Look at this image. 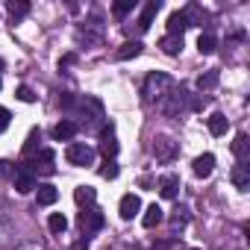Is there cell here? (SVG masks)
Returning <instances> with one entry per match:
<instances>
[{"label":"cell","instance_id":"5bb4252c","mask_svg":"<svg viewBox=\"0 0 250 250\" xmlns=\"http://www.w3.org/2000/svg\"><path fill=\"white\" fill-rule=\"evenodd\" d=\"M227 130H229V118L224 112H212V118H209V133L212 136H227Z\"/></svg>","mask_w":250,"mask_h":250},{"label":"cell","instance_id":"603a6c76","mask_svg":"<svg viewBox=\"0 0 250 250\" xmlns=\"http://www.w3.org/2000/svg\"><path fill=\"white\" fill-rule=\"evenodd\" d=\"M215 47H218L215 36H212V33H200V39H197V50L209 56V53H215Z\"/></svg>","mask_w":250,"mask_h":250},{"label":"cell","instance_id":"4316f807","mask_svg":"<svg viewBox=\"0 0 250 250\" xmlns=\"http://www.w3.org/2000/svg\"><path fill=\"white\" fill-rule=\"evenodd\" d=\"M6 9H9V15L18 21V18H24V15L30 12V3H24V0H21V3H6Z\"/></svg>","mask_w":250,"mask_h":250},{"label":"cell","instance_id":"ba28073f","mask_svg":"<svg viewBox=\"0 0 250 250\" xmlns=\"http://www.w3.org/2000/svg\"><path fill=\"white\" fill-rule=\"evenodd\" d=\"M100 150H103V156H106V159H115V156H118V139H115L112 124L100 130Z\"/></svg>","mask_w":250,"mask_h":250},{"label":"cell","instance_id":"f35d334b","mask_svg":"<svg viewBox=\"0 0 250 250\" xmlns=\"http://www.w3.org/2000/svg\"><path fill=\"white\" fill-rule=\"evenodd\" d=\"M0 85H3V83H0Z\"/></svg>","mask_w":250,"mask_h":250},{"label":"cell","instance_id":"7a4b0ae2","mask_svg":"<svg viewBox=\"0 0 250 250\" xmlns=\"http://www.w3.org/2000/svg\"><path fill=\"white\" fill-rule=\"evenodd\" d=\"M53 162H56L53 150H47V147H44V150H39V153L33 156V162H21V168H27L33 177H36V174H44V177H50V174L56 171V165H53Z\"/></svg>","mask_w":250,"mask_h":250},{"label":"cell","instance_id":"277c9868","mask_svg":"<svg viewBox=\"0 0 250 250\" xmlns=\"http://www.w3.org/2000/svg\"><path fill=\"white\" fill-rule=\"evenodd\" d=\"M150 150H153L156 162H174V156H177V142H171L168 136H156Z\"/></svg>","mask_w":250,"mask_h":250},{"label":"cell","instance_id":"8992f818","mask_svg":"<svg viewBox=\"0 0 250 250\" xmlns=\"http://www.w3.org/2000/svg\"><path fill=\"white\" fill-rule=\"evenodd\" d=\"M159 9H162V0H147L145 9H142V15H139V21H136V30H139V33H147Z\"/></svg>","mask_w":250,"mask_h":250},{"label":"cell","instance_id":"9c48e42d","mask_svg":"<svg viewBox=\"0 0 250 250\" xmlns=\"http://www.w3.org/2000/svg\"><path fill=\"white\" fill-rule=\"evenodd\" d=\"M12 180H15V188H18L21 194H30V191L36 188V177H33L27 168H21V165L15 168V177H12Z\"/></svg>","mask_w":250,"mask_h":250},{"label":"cell","instance_id":"3957f363","mask_svg":"<svg viewBox=\"0 0 250 250\" xmlns=\"http://www.w3.org/2000/svg\"><path fill=\"white\" fill-rule=\"evenodd\" d=\"M65 159H68L71 165H77V168L94 165V147H88V145H83V142H74V145H68Z\"/></svg>","mask_w":250,"mask_h":250},{"label":"cell","instance_id":"f1b7e54d","mask_svg":"<svg viewBox=\"0 0 250 250\" xmlns=\"http://www.w3.org/2000/svg\"><path fill=\"white\" fill-rule=\"evenodd\" d=\"M39 142H42V130H33V133H30V139H27V145H24V153H27V156H30V153H36Z\"/></svg>","mask_w":250,"mask_h":250},{"label":"cell","instance_id":"2e32d148","mask_svg":"<svg viewBox=\"0 0 250 250\" xmlns=\"http://www.w3.org/2000/svg\"><path fill=\"white\" fill-rule=\"evenodd\" d=\"M39 188V206H53L56 200H59V191H56V186H50V183H42V186H36Z\"/></svg>","mask_w":250,"mask_h":250},{"label":"cell","instance_id":"e575fe53","mask_svg":"<svg viewBox=\"0 0 250 250\" xmlns=\"http://www.w3.org/2000/svg\"><path fill=\"white\" fill-rule=\"evenodd\" d=\"M139 186H142V188H147V186H153V180H150V177H142V180H139Z\"/></svg>","mask_w":250,"mask_h":250},{"label":"cell","instance_id":"e0dca14e","mask_svg":"<svg viewBox=\"0 0 250 250\" xmlns=\"http://www.w3.org/2000/svg\"><path fill=\"white\" fill-rule=\"evenodd\" d=\"M142 47H145V44H142L139 39H133V42H124V44L118 47V53H115V56H118V59H136V56L142 53Z\"/></svg>","mask_w":250,"mask_h":250},{"label":"cell","instance_id":"8fae6325","mask_svg":"<svg viewBox=\"0 0 250 250\" xmlns=\"http://www.w3.org/2000/svg\"><path fill=\"white\" fill-rule=\"evenodd\" d=\"M165 221V209L159 206V203H150L147 209H145V215H142V224L147 227V229H153V227H159Z\"/></svg>","mask_w":250,"mask_h":250},{"label":"cell","instance_id":"ac0fdd59","mask_svg":"<svg viewBox=\"0 0 250 250\" xmlns=\"http://www.w3.org/2000/svg\"><path fill=\"white\" fill-rule=\"evenodd\" d=\"M186 27H188V21H186L183 12H171L168 15V36H183Z\"/></svg>","mask_w":250,"mask_h":250},{"label":"cell","instance_id":"1f68e13d","mask_svg":"<svg viewBox=\"0 0 250 250\" xmlns=\"http://www.w3.org/2000/svg\"><path fill=\"white\" fill-rule=\"evenodd\" d=\"M6 235H9V218H6L3 212H0V244L6 241Z\"/></svg>","mask_w":250,"mask_h":250},{"label":"cell","instance_id":"cb8c5ba5","mask_svg":"<svg viewBox=\"0 0 250 250\" xmlns=\"http://www.w3.org/2000/svg\"><path fill=\"white\" fill-rule=\"evenodd\" d=\"M215 85H218V71H206V74L197 77V88H200V91H209V88H215Z\"/></svg>","mask_w":250,"mask_h":250},{"label":"cell","instance_id":"ffe728a7","mask_svg":"<svg viewBox=\"0 0 250 250\" xmlns=\"http://www.w3.org/2000/svg\"><path fill=\"white\" fill-rule=\"evenodd\" d=\"M159 47H162V53L177 56V53L183 50V36H165V39L159 42Z\"/></svg>","mask_w":250,"mask_h":250},{"label":"cell","instance_id":"d6a6232c","mask_svg":"<svg viewBox=\"0 0 250 250\" xmlns=\"http://www.w3.org/2000/svg\"><path fill=\"white\" fill-rule=\"evenodd\" d=\"M9 174L15 177V168H12V165H9L6 159H0V177H9Z\"/></svg>","mask_w":250,"mask_h":250},{"label":"cell","instance_id":"4fadbf2b","mask_svg":"<svg viewBox=\"0 0 250 250\" xmlns=\"http://www.w3.org/2000/svg\"><path fill=\"white\" fill-rule=\"evenodd\" d=\"M232 186L241 188V191L250 188V165H247V162H238V165L232 168Z\"/></svg>","mask_w":250,"mask_h":250},{"label":"cell","instance_id":"4dcf8cb0","mask_svg":"<svg viewBox=\"0 0 250 250\" xmlns=\"http://www.w3.org/2000/svg\"><path fill=\"white\" fill-rule=\"evenodd\" d=\"M9 121H12V112L0 106V133H6V130H9Z\"/></svg>","mask_w":250,"mask_h":250},{"label":"cell","instance_id":"6da1fadb","mask_svg":"<svg viewBox=\"0 0 250 250\" xmlns=\"http://www.w3.org/2000/svg\"><path fill=\"white\" fill-rule=\"evenodd\" d=\"M171 91H174V77H168L162 71H153L145 80V100L147 103H162Z\"/></svg>","mask_w":250,"mask_h":250},{"label":"cell","instance_id":"d4e9b609","mask_svg":"<svg viewBox=\"0 0 250 250\" xmlns=\"http://www.w3.org/2000/svg\"><path fill=\"white\" fill-rule=\"evenodd\" d=\"M74 200H77L80 206H83V203H94V200H97V191L88 188V186H80V188L74 191Z\"/></svg>","mask_w":250,"mask_h":250},{"label":"cell","instance_id":"83f0119b","mask_svg":"<svg viewBox=\"0 0 250 250\" xmlns=\"http://www.w3.org/2000/svg\"><path fill=\"white\" fill-rule=\"evenodd\" d=\"M15 97H18L21 103H36V91H33L30 85H18V91H15Z\"/></svg>","mask_w":250,"mask_h":250},{"label":"cell","instance_id":"484cf974","mask_svg":"<svg viewBox=\"0 0 250 250\" xmlns=\"http://www.w3.org/2000/svg\"><path fill=\"white\" fill-rule=\"evenodd\" d=\"M133 9H136V0H118V3H112V15H115V18L130 15Z\"/></svg>","mask_w":250,"mask_h":250},{"label":"cell","instance_id":"52a82bcc","mask_svg":"<svg viewBox=\"0 0 250 250\" xmlns=\"http://www.w3.org/2000/svg\"><path fill=\"white\" fill-rule=\"evenodd\" d=\"M118 212H121L124 221H133V218L142 212V200H139V194H124L121 203H118Z\"/></svg>","mask_w":250,"mask_h":250},{"label":"cell","instance_id":"8d00e7d4","mask_svg":"<svg viewBox=\"0 0 250 250\" xmlns=\"http://www.w3.org/2000/svg\"><path fill=\"white\" fill-rule=\"evenodd\" d=\"M130 250H145V247H142V244H133V247H130Z\"/></svg>","mask_w":250,"mask_h":250},{"label":"cell","instance_id":"74e56055","mask_svg":"<svg viewBox=\"0 0 250 250\" xmlns=\"http://www.w3.org/2000/svg\"><path fill=\"white\" fill-rule=\"evenodd\" d=\"M0 71H3V59H0Z\"/></svg>","mask_w":250,"mask_h":250},{"label":"cell","instance_id":"7c38bea8","mask_svg":"<svg viewBox=\"0 0 250 250\" xmlns=\"http://www.w3.org/2000/svg\"><path fill=\"white\" fill-rule=\"evenodd\" d=\"M77 130H80L77 121H68V118H65V121H59L56 127H53V139H56V142H68V139L77 136Z\"/></svg>","mask_w":250,"mask_h":250},{"label":"cell","instance_id":"d6986e66","mask_svg":"<svg viewBox=\"0 0 250 250\" xmlns=\"http://www.w3.org/2000/svg\"><path fill=\"white\" fill-rule=\"evenodd\" d=\"M212 168H215V156H212V153H203V156L194 159V174H197V177H209Z\"/></svg>","mask_w":250,"mask_h":250},{"label":"cell","instance_id":"d590c367","mask_svg":"<svg viewBox=\"0 0 250 250\" xmlns=\"http://www.w3.org/2000/svg\"><path fill=\"white\" fill-rule=\"evenodd\" d=\"M18 250H44V247H39V244H24V247H18Z\"/></svg>","mask_w":250,"mask_h":250},{"label":"cell","instance_id":"f546056e","mask_svg":"<svg viewBox=\"0 0 250 250\" xmlns=\"http://www.w3.org/2000/svg\"><path fill=\"white\" fill-rule=\"evenodd\" d=\"M100 177H103V180H115V177H118V165H115V159H106V162H103Z\"/></svg>","mask_w":250,"mask_h":250},{"label":"cell","instance_id":"44dd1931","mask_svg":"<svg viewBox=\"0 0 250 250\" xmlns=\"http://www.w3.org/2000/svg\"><path fill=\"white\" fill-rule=\"evenodd\" d=\"M186 224H188V209H186V206H177V209H174V215H171V232L183 229Z\"/></svg>","mask_w":250,"mask_h":250},{"label":"cell","instance_id":"9a60e30c","mask_svg":"<svg viewBox=\"0 0 250 250\" xmlns=\"http://www.w3.org/2000/svg\"><path fill=\"white\" fill-rule=\"evenodd\" d=\"M232 153H235L238 162H247V156H250V139H247V133H238V136H235V142H232Z\"/></svg>","mask_w":250,"mask_h":250},{"label":"cell","instance_id":"30bf717a","mask_svg":"<svg viewBox=\"0 0 250 250\" xmlns=\"http://www.w3.org/2000/svg\"><path fill=\"white\" fill-rule=\"evenodd\" d=\"M159 194H162L165 200H174V197L180 194V177H177V174H165V177L159 180Z\"/></svg>","mask_w":250,"mask_h":250},{"label":"cell","instance_id":"836d02e7","mask_svg":"<svg viewBox=\"0 0 250 250\" xmlns=\"http://www.w3.org/2000/svg\"><path fill=\"white\" fill-rule=\"evenodd\" d=\"M74 250H88V238H80V241L74 244Z\"/></svg>","mask_w":250,"mask_h":250},{"label":"cell","instance_id":"7402d4cb","mask_svg":"<svg viewBox=\"0 0 250 250\" xmlns=\"http://www.w3.org/2000/svg\"><path fill=\"white\" fill-rule=\"evenodd\" d=\"M47 227H50V232H53V235H59V232H65V229H68V218H65L62 212H53V215L47 218Z\"/></svg>","mask_w":250,"mask_h":250},{"label":"cell","instance_id":"5b68a950","mask_svg":"<svg viewBox=\"0 0 250 250\" xmlns=\"http://www.w3.org/2000/svg\"><path fill=\"white\" fill-rule=\"evenodd\" d=\"M77 224H80V229L85 232V235H91V232H97V229H103V215L97 212V209H85V212H80L77 215Z\"/></svg>","mask_w":250,"mask_h":250}]
</instances>
